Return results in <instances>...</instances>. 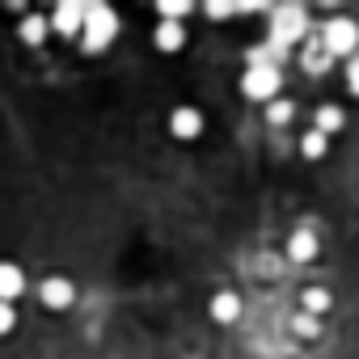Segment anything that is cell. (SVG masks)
<instances>
[{"label":"cell","mask_w":359,"mask_h":359,"mask_svg":"<svg viewBox=\"0 0 359 359\" xmlns=\"http://www.w3.org/2000/svg\"><path fill=\"white\" fill-rule=\"evenodd\" d=\"M47 26L60 34V39H81V26H85V5L81 0H64L47 13Z\"/></svg>","instance_id":"obj_3"},{"label":"cell","mask_w":359,"mask_h":359,"mask_svg":"<svg viewBox=\"0 0 359 359\" xmlns=\"http://www.w3.org/2000/svg\"><path fill=\"white\" fill-rule=\"evenodd\" d=\"M355 43H359V39H355V26H351V22H334V26L325 30V51H334V55H338V51H351Z\"/></svg>","instance_id":"obj_8"},{"label":"cell","mask_w":359,"mask_h":359,"mask_svg":"<svg viewBox=\"0 0 359 359\" xmlns=\"http://www.w3.org/2000/svg\"><path fill=\"white\" fill-rule=\"evenodd\" d=\"M152 43H156L161 51H177V47L187 43V30L177 26V22H161V26H156V34H152Z\"/></svg>","instance_id":"obj_9"},{"label":"cell","mask_w":359,"mask_h":359,"mask_svg":"<svg viewBox=\"0 0 359 359\" xmlns=\"http://www.w3.org/2000/svg\"><path fill=\"white\" fill-rule=\"evenodd\" d=\"M39 300H43V309H51V313H68V309L76 304V283L64 279V275H47V279L39 283Z\"/></svg>","instance_id":"obj_2"},{"label":"cell","mask_w":359,"mask_h":359,"mask_svg":"<svg viewBox=\"0 0 359 359\" xmlns=\"http://www.w3.org/2000/svg\"><path fill=\"white\" fill-rule=\"evenodd\" d=\"M114 34H118V13L110 5H85V26H81V39H76L81 51L97 55L114 43Z\"/></svg>","instance_id":"obj_1"},{"label":"cell","mask_w":359,"mask_h":359,"mask_svg":"<svg viewBox=\"0 0 359 359\" xmlns=\"http://www.w3.org/2000/svg\"><path fill=\"white\" fill-rule=\"evenodd\" d=\"M351 89H355V93H359V60H355V64H351Z\"/></svg>","instance_id":"obj_14"},{"label":"cell","mask_w":359,"mask_h":359,"mask_svg":"<svg viewBox=\"0 0 359 359\" xmlns=\"http://www.w3.org/2000/svg\"><path fill=\"white\" fill-rule=\"evenodd\" d=\"M26 292V271L18 262H0V304H18Z\"/></svg>","instance_id":"obj_5"},{"label":"cell","mask_w":359,"mask_h":359,"mask_svg":"<svg viewBox=\"0 0 359 359\" xmlns=\"http://www.w3.org/2000/svg\"><path fill=\"white\" fill-rule=\"evenodd\" d=\"M169 131H173L177 140H195V135L203 131V114L191 110V106H177V110L169 114Z\"/></svg>","instance_id":"obj_6"},{"label":"cell","mask_w":359,"mask_h":359,"mask_svg":"<svg viewBox=\"0 0 359 359\" xmlns=\"http://www.w3.org/2000/svg\"><path fill=\"white\" fill-rule=\"evenodd\" d=\"M237 313H241V300H237V296H229V292H224V296H216V300H212V317H216V321H233Z\"/></svg>","instance_id":"obj_10"},{"label":"cell","mask_w":359,"mask_h":359,"mask_svg":"<svg viewBox=\"0 0 359 359\" xmlns=\"http://www.w3.org/2000/svg\"><path fill=\"white\" fill-rule=\"evenodd\" d=\"M13 325H18V309L13 304H0V338L13 334Z\"/></svg>","instance_id":"obj_11"},{"label":"cell","mask_w":359,"mask_h":359,"mask_svg":"<svg viewBox=\"0 0 359 359\" xmlns=\"http://www.w3.org/2000/svg\"><path fill=\"white\" fill-rule=\"evenodd\" d=\"M304 300H309V309H317V313H321V309H325V292H309V296H304Z\"/></svg>","instance_id":"obj_13"},{"label":"cell","mask_w":359,"mask_h":359,"mask_svg":"<svg viewBox=\"0 0 359 359\" xmlns=\"http://www.w3.org/2000/svg\"><path fill=\"white\" fill-rule=\"evenodd\" d=\"M241 89H245L250 97H271V93L279 89V72H275L271 64H254V68L245 72V81H241Z\"/></svg>","instance_id":"obj_4"},{"label":"cell","mask_w":359,"mask_h":359,"mask_svg":"<svg viewBox=\"0 0 359 359\" xmlns=\"http://www.w3.org/2000/svg\"><path fill=\"white\" fill-rule=\"evenodd\" d=\"M292 254H296V258H309V254H313V237H309V233H300V237L292 241Z\"/></svg>","instance_id":"obj_12"},{"label":"cell","mask_w":359,"mask_h":359,"mask_svg":"<svg viewBox=\"0 0 359 359\" xmlns=\"http://www.w3.org/2000/svg\"><path fill=\"white\" fill-rule=\"evenodd\" d=\"M18 34H22V43H26V47H39V43L51 34L47 13H26V18H22V26H18Z\"/></svg>","instance_id":"obj_7"}]
</instances>
